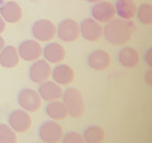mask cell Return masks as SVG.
Here are the masks:
<instances>
[{"mask_svg":"<svg viewBox=\"0 0 152 143\" xmlns=\"http://www.w3.org/2000/svg\"><path fill=\"white\" fill-rule=\"evenodd\" d=\"M31 32L36 40L41 42H49L57 34V28L55 24L49 20L41 19L33 23Z\"/></svg>","mask_w":152,"mask_h":143,"instance_id":"cell-6","label":"cell"},{"mask_svg":"<svg viewBox=\"0 0 152 143\" xmlns=\"http://www.w3.org/2000/svg\"><path fill=\"white\" fill-rule=\"evenodd\" d=\"M8 123L10 128L15 132L25 134L31 128L32 121L28 112L23 109H17L9 115Z\"/></svg>","mask_w":152,"mask_h":143,"instance_id":"cell-5","label":"cell"},{"mask_svg":"<svg viewBox=\"0 0 152 143\" xmlns=\"http://www.w3.org/2000/svg\"><path fill=\"white\" fill-rule=\"evenodd\" d=\"M39 143H43V142H39Z\"/></svg>","mask_w":152,"mask_h":143,"instance_id":"cell-30","label":"cell"},{"mask_svg":"<svg viewBox=\"0 0 152 143\" xmlns=\"http://www.w3.org/2000/svg\"><path fill=\"white\" fill-rule=\"evenodd\" d=\"M51 64L45 60H37L29 67V78L35 84H42L50 78Z\"/></svg>","mask_w":152,"mask_h":143,"instance_id":"cell-10","label":"cell"},{"mask_svg":"<svg viewBox=\"0 0 152 143\" xmlns=\"http://www.w3.org/2000/svg\"><path fill=\"white\" fill-rule=\"evenodd\" d=\"M86 1H88L90 3H98V2L102 1V0H86Z\"/></svg>","mask_w":152,"mask_h":143,"instance_id":"cell-29","label":"cell"},{"mask_svg":"<svg viewBox=\"0 0 152 143\" xmlns=\"http://www.w3.org/2000/svg\"><path fill=\"white\" fill-rule=\"evenodd\" d=\"M61 143H86L83 135L76 131H69L64 134Z\"/></svg>","mask_w":152,"mask_h":143,"instance_id":"cell-24","label":"cell"},{"mask_svg":"<svg viewBox=\"0 0 152 143\" xmlns=\"http://www.w3.org/2000/svg\"><path fill=\"white\" fill-rule=\"evenodd\" d=\"M38 136L43 143H60L64 136V130L56 121H46L39 127Z\"/></svg>","mask_w":152,"mask_h":143,"instance_id":"cell-3","label":"cell"},{"mask_svg":"<svg viewBox=\"0 0 152 143\" xmlns=\"http://www.w3.org/2000/svg\"><path fill=\"white\" fill-rule=\"evenodd\" d=\"M144 61H145V63L149 66V67H152V49L151 48L148 49L145 52V54H144Z\"/></svg>","mask_w":152,"mask_h":143,"instance_id":"cell-25","label":"cell"},{"mask_svg":"<svg viewBox=\"0 0 152 143\" xmlns=\"http://www.w3.org/2000/svg\"><path fill=\"white\" fill-rule=\"evenodd\" d=\"M110 62V55L104 50H95L88 57V65L96 71H103L107 69Z\"/></svg>","mask_w":152,"mask_h":143,"instance_id":"cell-13","label":"cell"},{"mask_svg":"<svg viewBox=\"0 0 152 143\" xmlns=\"http://www.w3.org/2000/svg\"><path fill=\"white\" fill-rule=\"evenodd\" d=\"M18 103L23 110L28 113H33L40 109L42 99L34 90L26 88L19 93Z\"/></svg>","mask_w":152,"mask_h":143,"instance_id":"cell-4","label":"cell"},{"mask_svg":"<svg viewBox=\"0 0 152 143\" xmlns=\"http://www.w3.org/2000/svg\"><path fill=\"white\" fill-rule=\"evenodd\" d=\"M55 83L60 86H68L74 80V71L67 64H58L51 73Z\"/></svg>","mask_w":152,"mask_h":143,"instance_id":"cell-15","label":"cell"},{"mask_svg":"<svg viewBox=\"0 0 152 143\" xmlns=\"http://www.w3.org/2000/svg\"><path fill=\"white\" fill-rule=\"evenodd\" d=\"M82 135L86 143H102L105 138V132L99 125H89Z\"/></svg>","mask_w":152,"mask_h":143,"instance_id":"cell-21","label":"cell"},{"mask_svg":"<svg viewBox=\"0 0 152 143\" xmlns=\"http://www.w3.org/2000/svg\"><path fill=\"white\" fill-rule=\"evenodd\" d=\"M4 47H5V41L3 39V37L0 36V52H1V50Z\"/></svg>","mask_w":152,"mask_h":143,"instance_id":"cell-28","label":"cell"},{"mask_svg":"<svg viewBox=\"0 0 152 143\" xmlns=\"http://www.w3.org/2000/svg\"><path fill=\"white\" fill-rule=\"evenodd\" d=\"M43 49L41 45L35 40H26L20 44L18 48V53L20 58L22 60L32 62L37 60L42 55Z\"/></svg>","mask_w":152,"mask_h":143,"instance_id":"cell-9","label":"cell"},{"mask_svg":"<svg viewBox=\"0 0 152 143\" xmlns=\"http://www.w3.org/2000/svg\"><path fill=\"white\" fill-rule=\"evenodd\" d=\"M43 57L45 58V61L49 63L58 64L61 63L65 58V50L64 48L58 43H50L42 51Z\"/></svg>","mask_w":152,"mask_h":143,"instance_id":"cell-16","label":"cell"},{"mask_svg":"<svg viewBox=\"0 0 152 143\" xmlns=\"http://www.w3.org/2000/svg\"><path fill=\"white\" fill-rule=\"evenodd\" d=\"M57 33L61 40L66 43H71L78 39L80 35V28L79 23L72 19L64 20L58 24L57 28Z\"/></svg>","mask_w":152,"mask_h":143,"instance_id":"cell-7","label":"cell"},{"mask_svg":"<svg viewBox=\"0 0 152 143\" xmlns=\"http://www.w3.org/2000/svg\"><path fill=\"white\" fill-rule=\"evenodd\" d=\"M0 16L5 20V23H16L22 20L23 10L18 3L9 1L0 7Z\"/></svg>","mask_w":152,"mask_h":143,"instance_id":"cell-14","label":"cell"},{"mask_svg":"<svg viewBox=\"0 0 152 143\" xmlns=\"http://www.w3.org/2000/svg\"><path fill=\"white\" fill-rule=\"evenodd\" d=\"M137 20L145 26L152 23V5L149 3H143L140 5L137 12Z\"/></svg>","mask_w":152,"mask_h":143,"instance_id":"cell-22","label":"cell"},{"mask_svg":"<svg viewBox=\"0 0 152 143\" xmlns=\"http://www.w3.org/2000/svg\"><path fill=\"white\" fill-rule=\"evenodd\" d=\"M119 63L126 68H134L140 62V54L134 48L124 47L117 55Z\"/></svg>","mask_w":152,"mask_h":143,"instance_id":"cell-17","label":"cell"},{"mask_svg":"<svg viewBox=\"0 0 152 143\" xmlns=\"http://www.w3.org/2000/svg\"><path fill=\"white\" fill-rule=\"evenodd\" d=\"M63 93L64 90L60 85H58L54 81H48V80L40 84L38 88V95L40 96L41 99L48 102L61 99L63 96Z\"/></svg>","mask_w":152,"mask_h":143,"instance_id":"cell-12","label":"cell"},{"mask_svg":"<svg viewBox=\"0 0 152 143\" xmlns=\"http://www.w3.org/2000/svg\"><path fill=\"white\" fill-rule=\"evenodd\" d=\"M20 55L18 50L9 45L5 46L0 52V65L5 68H14L19 64Z\"/></svg>","mask_w":152,"mask_h":143,"instance_id":"cell-19","label":"cell"},{"mask_svg":"<svg viewBox=\"0 0 152 143\" xmlns=\"http://www.w3.org/2000/svg\"><path fill=\"white\" fill-rule=\"evenodd\" d=\"M18 137L9 125L0 123V143H17Z\"/></svg>","mask_w":152,"mask_h":143,"instance_id":"cell-23","label":"cell"},{"mask_svg":"<svg viewBox=\"0 0 152 143\" xmlns=\"http://www.w3.org/2000/svg\"><path fill=\"white\" fill-rule=\"evenodd\" d=\"M45 112H46L48 117L56 122L63 121L68 116L66 106L60 99L48 102L46 107H45Z\"/></svg>","mask_w":152,"mask_h":143,"instance_id":"cell-18","label":"cell"},{"mask_svg":"<svg viewBox=\"0 0 152 143\" xmlns=\"http://www.w3.org/2000/svg\"><path fill=\"white\" fill-rule=\"evenodd\" d=\"M115 12L122 20H132L137 13V6L133 0H117Z\"/></svg>","mask_w":152,"mask_h":143,"instance_id":"cell-20","label":"cell"},{"mask_svg":"<svg viewBox=\"0 0 152 143\" xmlns=\"http://www.w3.org/2000/svg\"><path fill=\"white\" fill-rule=\"evenodd\" d=\"M5 29H6V23H5V20L2 19V17L0 16V34L2 32H4Z\"/></svg>","mask_w":152,"mask_h":143,"instance_id":"cell-27","label":"cell"},{"mask_svg":"<svg viewBox=\"0 0 152 143\" xmlns=\"http://www.w3.org/2000/svg\"><path fill=\"white\" fill-rule=\"evenodd\" d=\"M80 33L83 38L90 42L99 41L103 35L102 26L93 18H87L79 24Z\"/></svg>","mask_w":152,"mask_h":143,"instance_id":"cell-8","label":"cell"},{"mask_svg":"<svg viewBox=\"0 0 152 143\" xmlns=\"http://www.w3.org/2000/svg\"><path fill=\"white\" fill-rule=\"evenodd\" d=\"M134 30L136 26L133 22L113 19L103 27V35L110 44L119 46L129 42Z\"/></svg>","mask_w":152,"mask_h":143,"instance_id":"cell-1","label":"cell"},{"mask_svg":"<svg viewBox=\"0 0 152 143\" xmlns=\"http://www.w3.org/2000/svg\"><path fill=\"white\" fill-rule=\"evenodd\" d=\"M144 77H145L146 83L149 86H151L152 85V70H151V69H149L148 71H146L145 75H144Z\"/></svg>","mask_w":152,"mask_h":143,"instance_id":"cell-26","label":"cell"},{"mask_svg":"<svg viewBox=\"0 0 152 143\" xmlns=\"http://www.w3.org/2000/svg\"><path fill=\"white\" fill-rule=\"evenodd\" d=\"M63 102L66 106L68 115L74 119H79L85 113V100L81 92L75 88H67L63 93Z\"/></svg>","mask_w":152,"mask_h":143,"instance_id":"cell-2","label":"cell"},{"mask_svg":"<svg viewBox=\"0 0 152 143\" xmlns=\"http://www.w3.org/2000/svg\"><path fill=\"white\" fill-rule=\"evenodd\" d=\"M92 17L98 23H108L116 15L115 7L108 1H101L92 8Z\"/></svg>","mask_w":152,"mask_h":143,"instance_id":"cell-11","label":"cell"}]
</instances>
